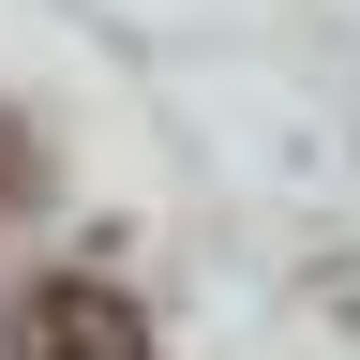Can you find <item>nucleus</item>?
<instances>
[{
	"mask_svg": "<svg viewBox=\"0 0 360 360\" xmlns=\"http://www.w3.org/2000/svg\"><path fill=\"white\" fill-rule=\"evenodd\" d=\"M0 345L15 360H150V315H135L120 285H75L60 270V285H30L15 315H0Z\"/></svg>",
	"mask_w": 360,
	"mask_h": 360,
	"instance_id": "1",
	"label": "nucleus"
},
{
	"mask_svg": "<svg viewBox=\"0 0 360 360\" xmlns=\"http://www.w3.org/2000/svg\"><path fill=\"white\" fill-rule=\"evenodd\" d=\"M15 195H30V135L0 120V210H15Z\"/></svg>",
	"mask_w": 360,
	"mask_h": 360,
	"instance_id": "2",
	"label": "nucleus"
}]
</instances>
